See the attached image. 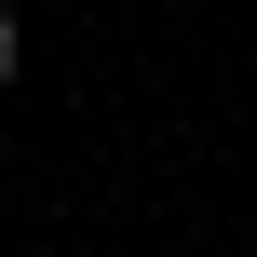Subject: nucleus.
I'll return each mask as SVG.
<instances>
[{"mask_svg":"<svg viewBox=\"0 0 257 257\" xmlns=\"http://www.w3.org/2000/svg\"><path fill=\"white\" fill-rule=\"evenodd\" d=\"M0 81H14V14H0Z\"/></svg>","mask_w":257,"mask_h":257,"instance_id":"f257e3e1","label":"nucleus"}]
</instances>
